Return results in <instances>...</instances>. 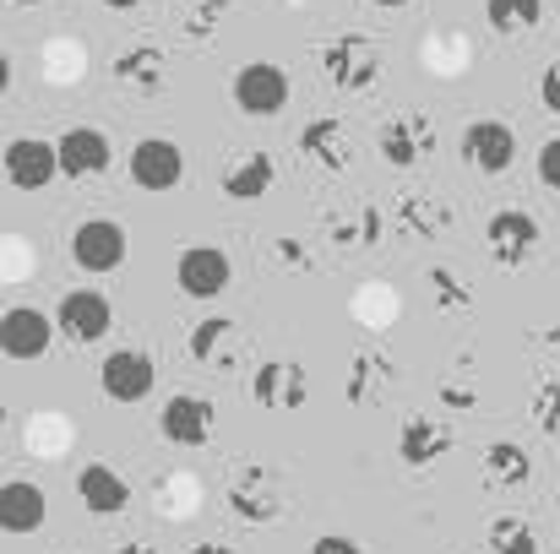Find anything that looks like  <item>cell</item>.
<instances>
[{
  "mask_svg": "<svg viewBox=\"0 0 560 554\" xmlns=\"http://www.w3.org/2000/svg\"><path fill=\"white\" fill-rule=\"evenodd\" d=\"M316 60H322L327 82L343 87V93H365V87H375V76H381V44L365 38V33H343V38L322 44Z\"/></svg>",
  "mask_w": 560,
  "mask_h": 554,
  "instance_id": "cell-1",
  "label": "cell"
},
{
  "mask_svg": "<svg viewBox=\"0 0 560 554\" xmlns=\"http://www.w3.org/2000/svg\"><path fill=\"white\" fill-rule=\"evenodd\" d=\"M49 321H55L60 338H71L77 349H88V343H104V338H109V327H115V305H109L98 288H71Z\"/></svg>",
  "mask_w": 560,
  "mask_h": 554,
  "instance_id": "cell-2",
  "label": "cell"
},
{
  "mask_svg": "<svg viewBox=\"0 0 560 554\" xmlns=\"http://www.w3.org/2000/svg\"><path fill=\"white\" fill-rule=\"evenodd\" d=\"M234 104H240V115H250V120H272V115H283V104H289V76H283L272 60H245V66L234 71Z\"/></svg>",
  "mask_w": 560,
  "mask_h": 554,
  "instance_id": "cell-3",
  "label": "cell"
},
{
  "mask_svg": "<svg viewBox=\"0 0 560 554\" xmlns=\"http://www.w3.org/2000/svg\"><path fill=\"white\" fill-rule=\"evenodd\" d=\"M71 261H77L82 272H93V278L126 267V228H120L115 217H88V223H77V234H71Z\"/></svg>",
  "mask_w": 560,
  "mask_h": 554,
  "instance_id": "cell-4",
  "label": "cell"
},
{
  "mask_svg": "<svg viewBox=\"0 0 560 554\" xmlns=\"http://www.w3.org/2000/svg\"><path fill=\"white\" fill-rule=\"evenodd\" d=\"M49 343H55V321H49L38 305H11V310L0 316V354H5V359H16V365L44 359Z\"/></svg>",
  "mask_w": 560,
  "mask_h": 554,
  "instance_id": "cell-5",
  "label": "cell"
},
{
  "mask_svg": "<svg viewBox=\"0 0 560 554\" xmlns=\"http://www.w3.org/2000/svg\"><path fill=\"white\" fill-rule=\"evenodd\" d=\"M463 164L479 175H506L517 164V131L506 120H474L463 131Z\"/></svg>",
  "mask_w": 560,
  "mask_h": 554,
  "instance_id": "cell-6",
  "label": "cell"
},
{
  "mask_svg": "<svg viewBox=\"0 0 560 554\" xmlns=\"http://www.w3.org/2000/svg\"><path fill=\"white\" fill-rule=\"evenodd\" d=\"M55 164L66 180H98L109 164H115V148L98 126H71L60 142H55Z\"/></svg>",
  "mask_w": 560,
  "mask_h": 554,
  "instance_id": "cell-7",
  "label": "cell"
},
{
  "mask_svg": "<svg viewBox=\"0 0 560 554\" xmlns=\"http://www.w3.org/2000/svg\"><path fill=\"white\" fill-rule=\"evenodd\" d=\"M153 380H159V365L142 354V349H115L104 365H98V386H104V397L109 402H142V397H153Z\"/></svg>",
  "mask_w": 560,
  "mask_h": 554,
  "instance_id": "cell-8",
  "label": "cell"
},
{
  "mask_svg": "<svg viewBox=\"0 0 560 554\" xmlns=\"http://www.w3.org/2000/svg\"><path fill=\"white\" fill-rule=\"evenodd\" d=\"M126 169H131V180L142 185V190H175V185L186 180V153L170 137H142L131 148Z\"/></svg>",
  "mask_w": 560,
  "mask_h": 554,
  "instance_id": "cell-9",
  "label": "cell"
},
{
  "mask_svg": "<svg viewBox=\"0 0 560 554\" xmlns=\"http://www.w3.org/2000/svg\"><path fill=\"white\" fill-rule=\"evenodd\" d=\"M485 245L501 267H523L534 250H539V217L523 212V207H506L485 223Z\"/></svg>",
  "mask_w": 560,
  "mask_h": 554,
  "instance_id": "cell-10",
  "label": "cell"
},
{
  "mask_svg": "<svg viewBox=\"0 0 560 554\" xmlns=\"http://www.w3.org/2000/svg\"><path fill=\"white\" fill-rule=\"evenodd\" d=\"M0 169H5V180L16 185V190H49L55 175H60L55 142H44V137H16V142H5Z\"/></svg>",
  "mask_w": 560,
  "mask_h": 554,
  "instance_id": "cell-11",
  "label": "cell"
},
{
  "mask_svg": "<svg viewBox=\"0 0 560 554\" xmlns=\"http://www.w3.org/2000/svg\"><path fill=\"white\" fill-rule=\"evenodd\" d=\"M229 278H234V267H229V256L218 245H190L186 256L175 261V283H180L186 299H218L229 288Z\"/></svg>",
  "mask_w": 560,
  "mask_h": 554,
  "instance_id": "cell-12",
  "label": "cell"
},
{
  "mask_svg": "<svg viewBox=\"0 0 560 554\" xmlns=\"http://www.w3.org/2000/svg\"><path fill=\"white\" fill-rule=\"evenodd\" d=\"M375 148L392 169H413L430 148H435V126L424 115H392L381 131H375Z\"/></svg>",
  "mask_w": 560,
  "mask_h": 554,
  "instance_id": "cell-13",
  "label": "cell"
},
{
  "mask_svg": "<svg viewBox=\"0 0 560 554\" xmlns=\"http://www.w3.org/2000/svg\"><path fill=\"white\" fill-rule=\"evenodd\" d=\"M159 429H164V440H175V446H207L212 429H218V413H212L207 397L175 391V397L164 402V413H159Z\"/></svg>",
  "mask_w": 560,
  "mask_h": 554,
  "instance_id": "cell-14",
  "label": "cell"
},
{
  "mask_svg": "<svg viewBox=\"0 0 560 554\" xmlns=\"http://www.w3.org/2000/svg\"><path fill=\"white\" fill-rule=\"evenodd\" d=\"M250 397L261 408L289 413V408H300L311 397V375H305V365H294V359H267V365L256 369V380H250Z\"/></svg>",
  "mask_w": 560,
  "mask_h": 554,
  "instance_id": "cell-15",
  "label": "cell"
},
{
  "mask_svg": "<svg viewBox=\"0 0 560 554\" xmlns=\"http://www.w3.org/2000/svg\"><path fill=\"white\" fill-rule=\"evenodd\" d=\"M44 517H49V495L33 479H5L0 484V533H11V539L38 533Z\"/></svg>",
  "mask_w": 560,
  "mask_h": 554,
  "instance_id": "cell-16",
  "label": "cell"
},
{
  "mask_svg": "<svg viewBox=\"0 0 560 554\" xmlns=\"http://www.w3.org/2000/svg\"><path fill=\"white\" fill-rule=\"evenodd\" d=\"M300 153H305L311 164H322V169L343 175V169L354 164V131H349L343 120L322 115V120H311V126L300 131Z\"/></svg>",
  "mask_w": 560,
  "mask_h": 554,
  "instance_id": "cell-17",
  "label": "cell"
},
{
  "mask_svg": "<svg viewBox=\"0 0 560 554\" xmlns=\"http://www.w3.org/2000/svg\"><path fill=\"white\" fill-rule=\"evenodd\" d=\"M446 451H452V429H446L441 419L413 413V419L397 429V457H402L408 468H435Z\"/></svg>",
  "mask_w": 560,
  "mask_h": 554,
  "instance_id": "cell-18",
  "label": "cell"
},
{
  "mask_svg": "<svg viewBox=\"0 0 560 554\" xmlns=\"http://www.w3.org/2000/svg\"><path fill=\"white\" fill-rule=\"evenodd\" d=\"M77 500H82L93 517H120V511L131 506V484H126L115 468L88 462V468L77 473Z\"/></svg>",
  "mask_w": 560,
  "mask_h": 554,
  "instance_id": "cell-19",
  "label": "cell"
},
{
  "mask_svg": "<svg viewBox=\"0 0 560 554\" xmlns=\"http://www.w3.org/2000/svg\"><path fill=\"white\" fill-rule=\"evenodd\" d=\"M272 180H278V164H272V153H245L240 164H229L223 169V196L229 201H261L267 190H272Z\"/></svg>",
  "mask_w": 560,
  "mask_h": 554,
  "instance_id": "cell-20",
  "label": "cell"
},
{
  "mask_svg": "<svg viewBox=\"0 0 560 554\" xmlns=\"http://www.w3.org/2000/svg\"><path fill=\"white\" fill-rule=\"evenodd\" d=\"M115 76H120L126 87L159 93V87L170 82V55H164V49H153V44H131V49H120V60H115Z\"/></svg>",
  "mask_w": 560,
  "mask_h": 554,
  "instance_id": "cell-21",
  "label": "cell"
},
{
  "mask_svg": "<svg viewBox=\"0 0 560 554\" xmlns=\"http://www.w3.org/2000/svg\"><path fill=\"white\" fill-rule=\"evenodd\" d=\"M190 359L207 369H234V321L212 316V321H196L190 327Z\"/></svg>",
  "mask_w": 560,
  "mask_h": 554,
  "instance_id": "cell-22",
  "label": "cell"
},
{
  "mask_svg": "<svg viewBox=\"0 0 560 554\" xmlns=\"http://www.w3.org/2000/svg\"><path fill=\"white\" fill-rule=\"evenodd\" d=\"M528 479H534V462H528L523 446H512V440H490L485 446V484L490 490H523Z\"/></svg>",
  "mask_w": 560,
  "mask_h": 554,
  "instance_id": "cell-23",
  "label": "cell"
},
{
  "mask_svg": "<svg viewBox=\"0 0 560 554\" xmlns=\"http://www.w3.org/2000/svg\"><path fill=\"white\" fill-rule=\"evenodd\" d=\"M397 223H402L408 234H424V239H441V234L452 228V207H446V201H435V196L424 201L419 190H408V196L397 201Z\"/></svg>",
  "mask_w": 560,
  "mask_h": 554,
  "instance_id": "cell-24",
  "label": "cell"
},
{
  "mask_svg": "<svg viewBox=\"0 0 560 554\" xmlns=\"http://www.w3.org/2000/svg\"><path fill=\"white\" fill-rule=\"evenodd\" d=\"M327 234H332V245H343V250H365L375 245L381 234H386V217H381V207H360L354 217H327Z\"/></svg>",
  "mask_w": 560,
  "mask_h": 554,
  "instance_id": "cell-25",
  "label": "cell"
},
{
  "mask_svg": "<svg viewBox=\"0 0 560 554\" xmlns=\"http://www.w3.org/2000/svg\"><path fill=\"white\" fill-rule=\"evenodd\" d=\"M229 511H234L240 522H272V517L283 511V500L272 495V484H267V479H256V484H250V479H240V484L229 490Z\"/></svg>",
  "mask_w": 560,
  "mask_h": 554,
  "instance_id": "cell-26",
  "label": "cell"
},
{
  "mask_svg": "<svg viewBox=\"0 0 560 554\" xmlns=\"http://www.w3.org/2000/svg\"><path fill=\"white\" fill-rule=\"evenodd\" d=\"M495 33H534L545 22V0H485Z\"/></svg>",
  "mask_w": 560,
  "mask_h": 554,
  "instance_id": "cell-27",
  "label": "cell"
},
{
  "mask_svg": "<svg viewBox=\"0 0 560 554\" xmlns=\"http://www.w3.org/2000/svg\"><path fill=\"white\" fill-rule=\"evenodd\" d=\"M490 550L495 554H539V533L523 517H495L490 522Z\"/></svg>",
  "mask_w": 560,
  "mask_h": 554,
  "instance_id": "cell-28",
  "label": "cell"
},
{
  "mask_svg": "<svg viewBox=\"0 0 560 554\" xmlns=\"http://www.w3.org/2000/svg\"><path fill=\"white\" fill-rule=\"evenodd\" d=\"M430 294H435L441 310H474V288L452 267H430Z\"/></svg>",
  "mask_w": 560,
  "mask_h": 554,
  "instance_id": "cell-29",
  "label": "cell"
},
{
  "mask_svg": "<svg viewBox=\"0 0 560 554\" xmlns=\"http://www.w3.org/2000/svg\"><path fill=\"white\" fill-rule=\"evenodd\" d=\"M375 375H386V380H392V359H381V354H360V359H354V375H349V402H371V380Z\"/></svg>",
  "mask_w": 560,
  "mask_h": 554,
  "instance_id": "cell-30",
  "label": "cell"
},
{
  "mask_svg": "<svg viewBox=\"0 0 560 554\" xmlns=\"http://www.w3.org/2000/svg\"><path fill=\"white\" fill-rule=\"evenodd\" d=\"M534 424H539L545 435H560V380L539 386V397H534Z\"/></svg>",
  "mask_w": 560,
  "mask_h": 554,
  "instance_id": "cell-31",
  "label": "cell"
},
{
  "mask_svg": "<svg viewBox=\"0 0 560 554\" xmlns=\"http://www.w3.org/2000/svg\"><path fill=\"white\" fill-rule=\"evenodd\" d=\"M534 169H539V185L560 196V137H550V142L539 148V164H534Z\"/></svg>",
  "mask_w": 560,
  "mask_h": 554,
  "instance_id": "cell-32",
  "label": "cell"
},
{
  "mask_svg": "<svg viewBox=\"0 0 560 554\" xmlns=\"http://www.w3.org/2000/svg\"><path fill=\"white\" fill-rule=\"evenodd\" d=\"M272 256H278L283 267H311V250H305L300 239H289V234H278V239H272Z\"/></svg>",
  "mask_w": 560,
  "mask_h": 554,
  "instance_id": "cell-33",
  "label": "cell"
},
{
  "mask_svg": "<svg viewBox=\"0 0 560 554\" xmlns=\"http://www.w3.org/2000/svg\"><path fill=\"white\" fill-rule=\"evenodd\" d=\"M311 554H365V550H360V539H343V533H322V539L311 544Z\"/></svg>",
  "mask_w": 560,
  "mask_h": 554,
  "instance_id": "cell-34",
  "label": "cell"
},
{
  "mask_svg": "<svg viewBox=\"0 0 560 554\" xmlns=\"http://www.w3.org/2000/svg\"><path fill=\"white\" fill-rule=\"evenodd\" d=\"M539 104H545L550 115H560V60L545 71V76H539Z\"/></svg>",
  "mask_w": 560,
  "mask_h": 554,
  "instance_id": "cell-35",
  "label": "cell"
},
{
  "mask_svg": "<svg viewBox=\"0 0 560 554\" xmlns=\"http://www.w3.org/2000/svg\"><path fill=\"white\" fill-rule=\"evenodd\" d=\"M5 87H11V60H5V49H0V98H5Z\"/></svg>",
  "mask_w": 560,
  "mask_h": 554,
  "instance_id": "cell-36",
  "label": "cell"
},
{
  "mask_svg": "<svg viewBox=\"0 0 560 554\" xmlns=\"http://www.w3.org/2000/svg\"><path fill=\"white\" fill-rule=\"evenodd\" d=\"M104 5H109V11H137L142 0H104Z\"/></svg>",
  "mask_w": 560,
  "mask_h": 554,
  "instance_id": "cell-37",
  "label": "cell"
},
{
  "mask_svg": "<svg viewBox=\"0 0 560 554\" xmlns=\"http://www.w3.org/2000/svg\"><path fill=\"white\" fill-rule=\"evenodd\" d=\"M115 554H159V550H148V544H120Z\"/></svg>",
  "mask_w": 560,
  "mask_h": 554,
  "instance_id": "cell-38",
  "label": "cell"
},
{
  "mask_svg": "<svg viewBox=\"0 0 560 554\" xmlns=\"http://www.w3.org/2000/svg\"><path fill=\"white\" fill-rule=\"evenodd\" d=\"M190 554H234V550H223V544H196Z\"/></svg>",
  "mask_w": 560,
  "mask_h": 554,
  "instance_id": "cell-39",
  "label": "cell"
},
{
  "mask_svg": "<svg viewBox=\"0 0 560 554\" xmlns=\"http://www.w3.org/2000/svg\"><path fill=\"white\" fill-rule=\"evenodd\" d=\"M371 5H381V11H402L408 0H371Z\"/></svg>",
  "mask_w": 560,
  "mask_h": 554,
  "instance_id": "cell-40",
  "label": "cell"
},
{
  "mask_svg": "<svg viewBox=\"0 0 560 554\" xmlns=\"http://www.w3.org/2000/svg\"><path fill=\"white\" fill-rule=\"evenodd\" d=\"M0 429H5V397H0Z\"/></svg>",
  "mask_w": 560,
  "mask_h": 554,
  "instance_id": "cell-41",
  "label": "cell"
},
{
  "mask_svg": "<svg viewBox=\"0 0 560 554\" xmlns=\"http://www.w3.org/2000/svg\"><path fill=\"white\" fill-rule=\"evenodd\" d=\"M16 5H44V0H16Z\"/></svg>",
  "mask_w": 560,
  "mask_h": 554,
  "instance_id": "cell-42",
  "label": "cell"
}]
</instances>
